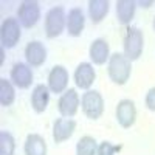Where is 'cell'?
Segmentation results:
<instances>
[{
    "mask_svg": "<svg viewBox=\"0 0 155 155\" xmlns=\"http://www.w3.org/2000/svg\"><path fill=\"white\" fill-rule=\"evenodd\" d=\"M107 73L110 81L116 85H124L132 74V62L123 53H113L107 62Z\"/></svg>",
    "mask_w": 155,
    "mask_h": 155,
    "instance_id": "cell-1",
    "label": "cell"
},
{
    "mask_svg": "<svg viewBox=\"0 0 155 155\" xmlns=\"http://www.w3.org/2000/svg\"><path fill=\"white\" fill-rule=\"evenodd\" d=\"M143 48H144L143 31L137 27H129L123 39V54L130 62H134L140 59L141 53H143Z\"/></svg>",
    "mask_w": 155,
    "mask_h": 155,
    "instance_id": "cell-2",
    "label": "cell"
},
{
    "mask_svg": "<svg viewBox=\"0 0 155 155\" xmlns=\"http://www.w3.org/2000/svg\"><path fill=\"white\" fill-rule=\"evenodd\" d=\"M45 36L48 39L59 37L67 30V12L64 6H53L45 16Z\"/></svg>",
    "mask_w": 155,
    "mask_h": 155,
    "instance_id": "cell-3",
    "label": "cell"
},
{
    "mask_svg": "<svg viewBox=\"0 0 155 155\" xmlns=\"http://www.w3.org/2000/svg\"><path fill=\"white\" fill-rule=\"evenodd\" d=\"M82 113L90 120H98L104 113V98L98 90H87L81 96Z\"/></svg>",
    "mask_w": 155,
    "mask_h": 155,
    "instance_id": "cell-4",
    "label": "cell"
},
{
    "mask_svg": "<svg viewBox=\"0 0 155 155\" xmlns=\"http://www.w3.org/2000/svg\"><path fill=\"white\" fill-rule=\"evenodd\" d=\"M20 22L14 17H8L2 22L0 28V42L3 48H14L20 41Z\"/></svg>",
    "mask_w": 155,
    "mask_h": 155,
    "instance_id": "cell-5",
    "label": "cell"
},
{
    "mask_svg": "<svg viewBox=\"0 0 155 155\" xmlns=\"http://www.w3.org/2000/svg\"><path fill=\"white\" fill-rule=\"evenodd\" d=\"M41 19V5L36 0H23L17 9V20L23 28H33Z\"/></svg>",
    "mask_w": 155,
    "mask_h": 155,
    "instance_id": "cell-6",
    "label": "cell"
},
{
    "mask_svg": "<svg viewBox=\"0 0 155 155\" xmlns=\"http://www.w3.org/2000/svg\"><path fill=\"white\" fill-rule=\"evenodd\" d=\"M79 106H81V98L76 88L65 90L58 101V110L62 118H73L79 110Z\"/></svg>",
    "mask_w": 155,
    "mask_h": 155,
    "instance_id": "cell-7",
    "label": "cell"
},
{
    "mask_svg": "<svg viewBox=\"0 0 155 155\" xmlns=\"http://www.w3.org/2000/svg\"><path fill=\"white\" fill-rule=\"evenodd\" d=\"M68 81H70V76L67 68L64 65H54L48 73L47 85L51 93L62 95L65 90H68Z\"/></svg>",
    "mask_w": 155,
    "mask_h": 155,
    "instance_id": "cell-8",
    "label": "cell"
},
{
    "mask_svg": "<svg viewBox=\"0 0 155 155\" xmlns=\"http://www.w3.org/2000/svg\"><path fill=\"white\" fill-rule=\"evenodd\" d=\"M116 121L124 129L132 127L137 121V107L132 99H121L115 110Z\"/></svg>",
    "mask_w": 155,
    "mask_h": 155,
    "instance_id": "cell-9",
    "label": "cell"
},
{
    "mask_svg": "<svg viewBox=\"0 0 155 155\" xmlns=\"http://www.w3.org/2000/svg\"><path fill=\"white\" fill-rule=\"evenodd\" d=\"M33 70L28 64H23V62H17L12 65L11 68V82L14 84V87L25 90V88H30L33 84Z\"/></svg>",
    "mask_w": 155,
    "mask_h": 155,
    "instance_id": "cell-10",
    "label": "cell"
},
{
    "mask_svg": "<svg viewBox=\"0 0 155 155\" xmlns=\"http://www.w3.org/2000/svg\"><path fill=\"white\" fill-rule=\"evenodd\" d=\"M73 79H74V84H76L78 88H82V90H85V92L90 90V87L93 85V82L96 79V71L93 68V64L81 62L74 70Z\"/></svg>",
    "mask_w": 155,
    "mask_h": 155,
    "instance_id": "cell-11",
    "label": "cell"
},
{
    "mask_svg": "<svg viewBox=\"0 0 155 155\" xmlns=\"http://www.w3.org/2000/svg\"><path fill=\"white\" fill-rule=\"evenodd\" d=\"M25 59L27 64L33 68L42 67L47 61V48L42 42L39 41H31L25 47Z\"/></svg>",
    "mask_w": 155,
    "mask_h": 155,
    "instance_id": "cell-12",
    "label": "cell"
},
{
    "mask_svg": "<svg viewBox=\"0 0 155 155\" xmlns=\"http://www.w3.org/2000/svg\"><path fill=\"white\" fill-rule=\"evenodd\" d=\"M76 130V121L71 118H58L53 124V140L56 144H61L73 137Z\"/></svg>",
    "mask_w": 155,
    "mask_h": 155,
    "instance_id": "cell-13",
    "label": "cell"
},
{
    "mask_svg": "<svg viewBox=\"0 0 155 155\" xmlns=\"http://www.w3.org/2000/svg\"><path fill=\"white\" fill-rule=\"evenodd\" d=\"M88 56L92 59V62L95 65H104L106 62H109L110 59V45L106 39H95V41L90 44L88 48Z\"/></svg>",
    "mask_w": 155,
    "mask_h": 155,
    "instance_id": "cell-14",
    "label": "cell"
},
{
    "mask_svg": "<svg viewBox=\"0 0 155 155\" xmlns=\"http://www.w3.org/2000/svg\"><path fill=\"white\" fill-rule=\"evenodd\" d=\"M85 28V17L81 8H71L67 14V33L71 37H79Z\"/></svg>",
    "mask_w": 155,
    "mask_h": 155,
    "instance_id": "cell-15",
    "label": "cell"
},
{
    "mask_svg": "<svg viewBox=\"0 0 155 155\" xmlns=\"http://www.w3.org/2000/svg\"><path fill=\"white\" fill-rule=\"evenodd\" d=\"M50 88L45 84H37L31 93V107L36 113H44L50 102Z\"/></svg>",
    "mask_w": 155,
    "mask_h": 155,
    "instance_id": "cell-16",
    "label": "cell"
},
{
    "mask_svg": "<svg viewBox=\"0 0 155 155\" xmlns=\"http://www.w3.org/2000/svg\"><path fill=\"white\" fill-rule=\"evenodd\" d=\"M25 155H47V141L42 135L39 134H30L25 140L23 146Z\"/></svg>",
    "mask_w": 155,
    "mask_h": 155,
    "instance_id": "cell-17",
    "label": "cell"
},
{
    "mask_svg": "<svg viewBox=\"0 0 155 155\" xmlns=\"http://www.w3.org/2000/svg\"><path fill=\"white\" fill-rule=\"evenodd\" d=\"M137 9V2L134 0H118L116 2V19L121 25H129L132 22Z\"/></svg>",
    "mask_w": 155,
    "mask_h": 155,
    "instance_id": "cell-18",
    "label": "cell"
},
{
    "mask_svg": "<svg viewBox=\"0 0 155 155\" xmlns=\"http://www.w3.org/2000/svg\"><path fill=\"white\" fill-rule=\"evenodd\" d=\"M110 3L107 0H90L88 2V17L92 23H101L109 14Z\"/></svg>",
    "mask_w": 155,
    "mask_h": 155,
    "instance_id": "cell-19",
    "label": "cell"
},
{
    "mask_svg": "<svg viewBox=\"0 0 155 155\" xmlns=\"http://www.w3.org/2000/svg\"><path fill=\"white\" fill-rule=\"evenodd\" d=\"M16 99V88L11 81L2 78L0 79V104L2 107H9Z\"/></svg>",
    "mask_w": 155,
    "mask_h": 155,
    "instance_id": "cell-20",
    "label": "cell"
},
{
    "mask_svg": "<svg viewBox=\"0 0 155 155\" xmlns=\"http://www.w3.org/2000/svg\"><path fill=\"white\" fill-rule=\"evenodd\" d=\"M98 143L93 137L84 135L76 143V155H96Z\"/></svg>",
    "mask_w": 155,
    "mask_h": 155,
    "instance_id": "cell-21",
    "label": "cell"
},
{
    "mask_svg": "<svg viewBox=\"0 0 155 155\" xmlns=\"http://www.w3.org/2000/svg\"><path fill=\"white\" fill-rule=\"evenodd\" d=\"M16 140L9 132H0V155H14Z\"/></svg>",
    "mask_w": 155,
    "mask_h": 155,
    "instance_id": "cell-22",
    "label": "cell"
},
{
    "mask_svg": "<svg viewBox=\"0 0 155 155\" xmlns=\"http://www.w3.org/2000/svg\"><path fill=\"white\" fill-rule=\"evenodd\" d=\"M121 147L116 146L113 143H110V141H102V143L98 144V150H96V155H115L116 152H120Z\"/></svg>",
    "mask_w": 155,
    "mask_h": 155,
    "instance_id": "cell-23",
    "label": "cell"
},
{
    "mask_svg": "<svg viewBox=\"0 0 155 155\" xmlns=\"http://www.w3.org/2000/svg\"><path fill=\"white\" fill-rule=\"evenodd\" d=\"M146 107L150 110V112H155V87L149 88V92L146 93Z\"/></svg>",
    "mask_w": 155,
    "mask_h": 155,
    "instance_id": "cell-24",
    "label": "cell"
},
{
    "mask_svg": "<svg viewBox=\"0 0 155 155\" xmlns=\"http://www.w3.org/2000/svg\"><path fill=\"white\" fill-rule=\"evenodd\" d=\"M137 5L141 6V8H150V6L153 5V0H149V2H144V0H141V2H137Z\"/></svg>",
    "mask_w": 155,
    "mask_h": 155,
    "instance_id": "cell-25",
    "label": "cell"
},
{
    "mask_svg": "<svg viewBox=\"0 0 155 155\" xmlns=\"http://www.w3.org/2000/svg\"><path fill=\"white\" fill-rule=\"evenodd\" d=\"M3 62H5V48L2 47L0 48V64L3 65Z\"/></svg>",
    "mask_w": 155,
    "mask_h": 155,
    "instance_id": "cell-26",
    "label": "cell"
},
{
    "mask_svg": "<svg viewBox=\"0 0 155 155\" xmlns=\"http://www.w3.org/2000/svg\"><path fill=\"white\" fill-rule=\"evenodd\" d=\"M152 27H153V31H155V17H153V23H152Z\"/></svg>",
    "mask_w": 155,
    "mask_h": 155,
    "instance_id": "cell-27",
    "label": "cell"
}]
</instances>
